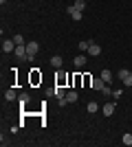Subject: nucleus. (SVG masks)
I'll use <instances>...</instances> for the list:
<instances>
[{
    "instance_id": "nucleus-1",
    "label": "nucleus",
    "mask_w": 132,
    "mask_h": 147,
    "mask_svg": "<svg viewBox=\"0 0 132 147\" xmlns=\"http://www.w3.org/2000/svg\"><path fill=\"white\" fill-rule=\"evenodd\" d=\"M38 51H40V44L38 42H26V61H33L35 59V55H38Z\"/></svg>"
},
{
    "instance_id": "nucleus-2",
    "label": "nucleus",
    "mask_w": 132,
    "mask_h": 147,
    "mask_svg": "<svg viewBox=\"0 0 132 147\" xmlns=\"http://www.w3.org/2000/svg\"><path fill=\"white\" fill-rule=\"evenodd\" d=\"M119 79L123 81V86H126V88L132 86V77H130V70H128V68H121V70H119Z\"/></svg>"
},
{
    "instance_id": "nucleus-3",
    "label": "nucleus",
    "mask_w": 132,
    "mask_h": 147,
    "mask_svg": "<svg viewBox=\"0 0 132 147\" xmlns=\"http://www.w3.org/2000/svg\"><path fill=\"white\" fill-rule=\"evenodd\" d=\"M13 55L18 57V59H26V55H29V53H26V44H18L16 51H13Z\"/></svg>"
},
{
    "instance_id": "nucleus-4",
    "label": "nucleus",
    "mask_w": 132,
    "mask_h": 147,
    "mask_svg": "<svg viewBox=\"0 0 132 147\" xmlns=\"http://www.w3.org/2000/svg\"><path fill=\"white\" fill-rule=\"evenodd\" d=\"M16 46H18V44L13 42V37H11V40H2V51H5V53H13Z\"/></svg>"
},
{
    "instance_id": "nucleus-5",
    "label": "nucleus",
    "mask_w": 132,
    "mask_h": 147,
    "mask_svg": "<svg viewBox=\"0 0 132 147\" xmlns=\"http://www.w3.org/2000/svg\"><path fill=\"white\" fill-rule=\"evenodd\" d=\"M88 55H93V57L101 55V46L97 42H90V46H88Z\"/></svg>"
},
{
    "instance_id": "nucleus-6",
    "label": "nucleus",
    "mask_w": 132,
    "mask_h": 147,
    "mask_svg": "<svg viewBox=\"0 0 132 147\" xmlns=\"http://www.w3.org/2000/svg\"><path fill=\"white\" fill-rule=\"evenodd\" d=\"M104 86H106V81L101 79V77H93V84H90L93 90H104Z\"/></svg>"
},
{
    "instance_id": "nucleus-7",
    "label": "nucleus",
    "mask_w": 132,
    "mask_h": 147,
    "mask_svg": "<svg viewBox=\"0 0 132 147\" xmlns=\"http://www.w3.org/2000/svg\"><path fill=\"white\" fill-rule=\"evenodd\" d=\"M114 105H117V103H110V101H108V103L104 105V108H101L104 117H112V114H114Z\"/></svg>"
},
{
    "instance_id": "nucleus-8",
    "label": "nucleus",
    "mask_w": 132,
    "mask_h": 147,
    "mask_svg": "<svg viewBox=\"0 0 132 147\" xmlns=\"http://www.w3.org/2000/svg\"><path fill=\"white\" fill-rule=\"evenodd\" d=\"M66 11H68V16H73V18H75V22L84 18V13H82V11H77V9H75V5H73V7H68Z\"/></svg>"
},
{
    "instance_id": "nucleus-9",
    "label": "nucleus",
    "mask_w": 132,
    "mask_h": 147,
    "mask_svg": "<svg viewBox=\"0 0 132 147\" xmlns=\"http://www.w3.org/2000/svg\"><path fill=\"white\" fill-rule=\"evenodd\" d=\"M86 55H75V59H73V64H75V66L77 68H84V66H86Z\"/></svg>"
},
{
    "instance_id": "nucleus-10",
    "label": "nucleus",
    "mask_w": 132,
    "mask_h": 147,
    "mask_svg": "<svg viewBox=\"0 0 132 147\" xmlns=\"http://www.w3.org/2000/svg\"><path fill=\"white\" fill-rule=\"evenodd\" d=\"M53 94H55L57 99H64V97H66V90H64L60 84H55V88H53Z\"/></svg>"
},
{
    "instance_id": "nucleus-11",
    "label": "nucleus",
    "mask_w": 132,
    "mask_h": 147,
    "mask_svg": "<svg viewBox=\"0 0 132 147\" xmlns=\"http://www.w3.org/2000/svg\"><path fill=\"white\" fill-rule=\"evenodd\" d=\"M77 99H79V94H77L75 90H68V92H66V101H68V103H77Z\"/></svg>"
},
{
    "instance_id": "nucleus-12",
    "label": "nucleus",
    "mask_w": 132,
    "mask_h": 147,
    "mask_svg": "<svg viewBox=\"0 0 132 147\" xmlns=\"http://www.w3.org/2000/svg\"><path fill=\"white\" fill-rule=\"evenodd\" d=\"M62 64H64V59H62L60 55L51 57V66H53V68H62Z\"/></svg>"
},
{
    "instance_id": "nucleus-13",
    "label": "nucleus",
    "mask_w": 132,
    "mask_h": 147,
    "mask_svg": "<svg viewBox=\"0 0 132 147\" xmlns=\"http://www.w3.org/2000/svg\"><path fill=\"white\" fill-rule=\"evenodd\" d=\"M101 79L106 81V84H112V73H110V70H101V75H99Z\"/></svg>"
},
{
    "instance_id": "nucleus-14",
    "label": "nucleus",
    "mask_w": 132,
    "mask_h": 147,
    "mask_svg": "<svg viewBox=\"0 0 132 147\" xmlns=\"http://www.w3.org/2000/svg\"><path fill=\"white\" fill-rule=\"evenodd\" d=\"M18 101H20V105H26L29 101H31V94H29V92H22V94L18 97Z\"/></svg>"
},
{
    "instance_id": "nucleus-15",
    "label": "nucleus",
    "mask_w": 132,
    "mask_h": 147,
    "mask_svg": "<svg viewBox=\"0 0 132 147\" xmlns=\"http://www.w3.org/2000/svg\"><path fill=\"white\" fill-rule=\"evenodd\" d=\"M5 99H7V101H16V99H18V94H16V90H13V88H9V90L5 92Z\"/></svg>"
},
{
    "instance_id": "nucleus-16",
    "label": "nucleus",
    "mask_w": 132,
    "mask_h": 147,
    "mask_svg": "<svg viewBox=\"0 0 132 147\" xmlns=\"http://www.w3.org/2000/svg\"><path fill=\"white\" fill-rule=\"evenodd\" d=\"M121 143H123V145H128V147L132 145V134H130V132H126V134L121 136Z\"/></svg>"
},
{
    "instance_id": "nucleus-17",
    "label": "nucleus",
    "mask_w": 132,
    "mask_h": 147,
    "mask_svg": "<svg viewBox=\"0 0 132 147\" xmlns=\"http://www.w3.org/2000/svg\"><path fill=\"white\" fill-rule=\"evenodd\" d=\"M86 110H88V112H90V114H95V112L99 110V103H95V101H90V103H88V105H86Z\"/></svg>"
},
{
    "instance_id": "nucleus-18",
    "label": "nucleus",
    "mask_w": 132,
    "mask_h": 147,
    "mask_svg": "<svg viewBox=\"0 0 132 147\" xmlns=\"http://www.w3.org/2000/svg\"><path fill=\"white\" fill-rule=\"evenodd\" d=\"M75 9L77 11H84L86 9V0H75Z\"/></svg>"
},
{
    "instance_id": "nucleus-19",
    "label": "nucleus",
    "mask_w": 132,
    "mask_h": 147,
    "mask_svg": "<svg viewBox=\"0 0 132 147\" xmlns=\"http://www.w3.org/2000/svg\"><path fill=\"white\" fill-rule=\"evenodd\" d=\"M31 81L33 84H38V81H42V75H38V70L33 68V75H31Z\"/></svg>"
},
{
    "instance_id": "nucleus-20",
    "label": "nucleus",
    "mask_w": 132,
    "mask_h": 147,
    "mask_svg": "<svg viewBox=\"0 0 132 147\" xmlns=\"http://www.w3.org/2000/svg\"><path fill=\"white\" fill-rule=\"evenodd\" d=\"M104 94H106V97H110V94H112V88H110V84H106V86H104Z\"/></svg>"
},
{
    "instance_id": "nucleus-21",
    "label": "nucleus",
    "mask_w": 132,
    "mask_h": 147,
    "mask_svg": "<svg viewBox=\"0 0 132 147\" xmlns=\"http://www.w3.org/2000/svg\"><path fill=\"white\" fill-rule=\"evenodd\" d=\"M88 46H90V42H86V40L79 42V51H88Z\"/></svg>"
},
{
    "instance_id": "nucleus-22",
    "label": "nucleus",
    "mask_w": 132,
    "mask_h": 147,
    "mask_svg": "<svg viewBox=\"0 0 132 147\" xmlns=\"http://www.w3.org/2000/svg\"><path fill=\"white\" fill-rule=\"evenodd\" d=\"M13 42H16V44H26L22 35H13Z\"/></svg>"
},
{
    "instance_id": "nucleus-23",
    "label": "nucleus",
    "mask_w": 132,
    "mask_h": 147,
    "mask_svg": "<svg viewBox=\"0 0 132 147\" xmlns=\"http://www.w3.org/2000/svg\"><path fill=\"white\" fill-rule=\"evenodd\" d=\"M112 97H114V99H119V97H121V90H119V88H117V90H112Z\"/></svg>"
},
{
    "instance_id": "nucleus-24",
    "label": "nucleus",
    "mask_w": 132,
    "mask_h": 147,
    "mask_svg": "<svg viewBox=\"0 0 132 147\" xmlns=\"http://www.w3.org/2000/svg\"><path fill=\"white\" fill-rule=\"evenodd\" d=\"M5 2H7V0H0V5H5Z\"/></svg>"
},
{
    "instance_id": "nucleus-25",
    "label": "nucleus",
    "mask_w": 132,
    "mask_h": 147,
    "mask_svg": "<svg viewBox=\"0 0 132 147\" xmlns=\"http://www.w3.org/2000/svg\"><path fill=\"white\" fill-rule=\"evenodd\" d=\"M130 77H132V70H130Z\"/></svg>"
}]
</instances>
